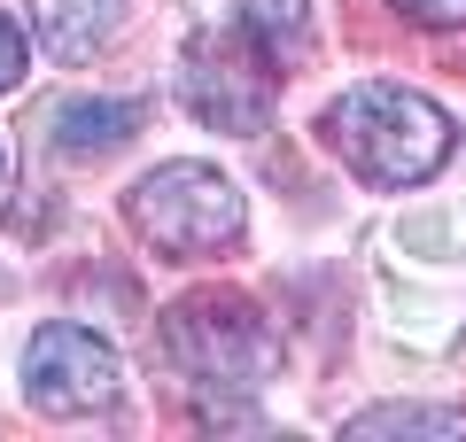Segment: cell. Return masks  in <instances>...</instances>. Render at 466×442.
<instances>
[{
	"label": "cell",
	"mask_w": 466,
	"mask_h": 442,
	"mask_svg": "<svg viewBox=\"0 0 466 442\" xmlns=\"http://www.w3.org/2000/svg\"><path fill=\"white\" fill-rule=\"evenodd\" d=\"M319 140H327L366 186L404 195V186H428L435 171L451 164L459 125H451V109H435V101L412 94V85L366 78V85H342V94L327 101V116H319Z\"/></svg>",
	"instance_id": "obj_1"
},
{
	"label": "cell",
	"mask_w": 466,
	"mask_h": 442,
	"mask_svg": "<svg viewBox=\"0 0 466 442\" xmlns=\"http://www.w3.org/2000/svg\"><path fill=\"white\" fill-rule=\"evenodd\" d=\"M164 357L210 396H257L280 380V334L233 287H195L164 311Z\"/></svg>",
	"instance_id": "obj_2"
},
{
	"label": "cell",
	"mask_w": 466,
	"mask_h": 442,
	"mask_svg": "<svg viewBox=\"0 0 466 442\" xmlns=\"http://www.w3.org/2000/svg\"><path fill=\"white\" fill-rule=\"evenodd\" d=\"M125 226H133V241L148 248V256L195 264V256L241 248L249 202H241V186H233L218 164H187L179 156V164H156L148 179L125 195Z\"/></svg>",
	"instance_id": "obj_3"
},
{
	"label": "cell",
	"mask_w": 466,
	"mask_h": 442,
	"mask_svg": "<svg viewBox=\"0 0 466 442\" xmlns=\"http://www.w3.org/2000/svg\"><path fill=\"white\" fill-rule=\"evenodd\" d=\"M272 85L280 70L249 47V32H195L179 55V101L202 132H226V140H249L272 125Z\"/></svg>",
	"instance_id": "obj_4"
},
{
	"label": "cell",
	"mask_w": 466,
	"mask_h": 442,
	"mask_svg": "<svg viewBox=\"0 0 466 442\" xmlns=\"http://www.w3.org/2000/svg\"><path fill=\"white\" fill-rule=\"evenodd\" d=\"M116 396H125V357L94 326L55 318V326H39L24 342V404L39 419H94Z\"/></svg>",
	"instance_id": "obj_5"
},
{
	"label": "cell",
	"mask_w": 466,
	"mask_h": 442,
	"mask_svg": "<svg viewBox=\"0 0 466 442\" xmlns=\"http://www.w3.org/2000/svg\"><path fill=\"white\" fill-rule=\"evenodd\" d=\"M24 8H32V39L55 63H94L133 16V0H24Z\"/></svg>",
	"instance_id": "obj_6"
},
{
	"label": "cell",
	"mask_w": 466,
	"mask_h": 442,
	"mask_svg": "<svg viewBox=\"0 0 466 442\" xmlns=\"http://www.w3.org/2000/svg\"><path fill=\"white\" fill-rule=\"evenodd\" d=\"M133 132H140V101H116V94H70L47 109V140L63 156H109Z\"/></svg>",
	"instance_id": "obj_7"
},
{
	"label": "cell",
	"mask_w": 466,
	"mask_h": 442,
	"mask_svg": "<svg viewBox=\"0 0 466 442\" xmlns=\"http://www.w3.org/2000/svg\"><path fill=\"white\" fill-rule=\"evenodd\" d=\"M350 442H459L466 411L459 404H373L342 427Z\"/></svg>",
	"instance_id": "obj_8"
},
{
	"label": "cell",
	"mask_w": 466,
	"mask_h": 442,
	"mask_svg": "<svg viewBox=\"0 0 466 442\" xmlns=\"http://www.w3.org/2000/svg\"><path fill=\"white\" fill-rule=\"evenodd\" d=\"M241 32H249V47L288 78V70L311 55V0H241Z\"/></svg>",
	"instance_id": "obj_9"
},
{
	"label": "cell",
	"mask_w": 466,
	"mask_h": 442,
	"mask_svg": "<svg viewBox=\"0 0 466 442\" xmlns=\"http://www.w3.org/2000/svg\"><path fill=\"white\" fill-rule=\"evenodd\" d=\"M24 70H32V32H24V24L0 8V94H16Z\"/></svg>",
	"instance_id": "obj_10"
},
{
	"label": "cell",
	"mask_w": 466,
	"mask_h": 442,
	"mask_svg": "<svg viewBox=\"0 0 466 442\" xmlns=\"http://www.w3.org/2000/svg\"><path fill=\"white\" fill-rule=\"evenodd\" d=\"M397 8L428 32H466V0H397Z\"/></svg>",
	"instance_id": "obj_11"
},
{
	"label": "cell",
	"mask_w": 466,
	"mask_h": 442,
	"mask_svg": "<svg viewBox=\"0 0 466 442\" xmlns=\"http://www.w3.org/2000/svg\"><path fill=\"white\" fill-rule=\"evenodd\" d=\"M8 179H16V156H8V140H0V195H8Z\"/></svg>",
	"instance_id": "obj_12"
}]
</instances>
